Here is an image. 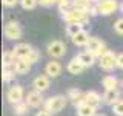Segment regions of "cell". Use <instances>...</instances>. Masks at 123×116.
<instances>
[{
  "mask_svg": "<svg viewBox=\"0 0 123 116\" xmlns=\"http://www.w3.org/2000/svg\"><path fill=\"white\" fill-rule=\"evenodd\" d=\"M68 104V98L63 94H57V96H52V98L46 99L43 107L46 111H49V113H59V111H62L65 107H66Z\"/></svg>",
  "mask_w": 123,
  "mask_h": 116,
  "instance_id": "6da1fadb",
  "label": "cell"
},
{
  "mask_svg": "<svg viewBox=\"0 0 123 116\" xmlns=\"http://www.w3.org/2000/svg\"><path fill=\"white\" fill-rule=\"evenodd\" d=\"M63 20L66 23H80V25H85V23L89 22V14L86 11H80V9H75L72 6V9L69 11L68 14L63 15Z\"/></svg>",
  "mask_w": 123,
  "mask_h": 116,
  "instance_id": "7a4b0ae2",
  "label": "cell"
},
{
  "mask_svg": "<svg viewBox=\"0 0 123 116\" xmlns=\"http://www.w3.org/2000/svg\"><path fill=\"white\" fill-rule=\"evenodd\" d=\"M86 51H89L91 54H94L95 57H102L108 50H106L105 42H103L102 39L89 37V40H88V44H86Z\"/></svg>",
  "mask_w": 123,
  "mask_h": 116,
  "instance_id": "3957f363",
  "label": "cell"
},
{
  "mask_svg": "<svg viewBox=\"0 0 123 116\" xmlns=\"http://www.w3.org/2000/svg\"><path fill=\"white\" fill-rule=\"evenodd\" d=\"M3 34H5V37L9 39V40H17V39H20L22 34H23L20 23L18 22H8V23H5V26H3Z\"/></svg>",
  "mask_w": 123,
  "mask_h": 116,
  "instance_id": "277c9868",
  "label": "cell"
},
{
  "mask_svg": "<svg viewBox=\"0 0 123 116\" xmlns=\"http://www.w3.org/2000/svg\"><path fill=\"white\" fill-rule=\"evenodd\" d=\"M98 64H100V68L102 70L111 71V70H114L117 67V54L114 51H109V50H108V51L98 59Z\"/></svg>",
  "mask_w": 123,
  "mask_h": 116,
  "instance_id": "5b68a950",
  "label": "cell"
},
{
  "mask_svg": "<svg viewBox=\"0 0 123 116\" xmlns=\"http://www.w3.org/2000/svg\"><path fill=\"white\" fill-rule=\"evenodd\" d=\"M46 53H48L51 57H62V56H65V53H66V45H65L62 40H52V42L48 44V46H46Z\"/></svg>",
  "mask_w": 123,
  "mask_h": 116,
  "instance_id": "8992f818",
  "label": "cell"
},
{
  "mask_svg": "<svg viewBox=\"0 0 123 116\" xmlns=\"http://www.w3.org/2000/svg\"><path fill=\"white\" fill-rule=\"evenodd\" d=\"M118 8V2L117 0H102L97 3V11L102 15H109L117 11Z\"/></svg>",
  "mask_w": 123,
  "mask_h": 116,
  "instance_id": "52a82bcc",
  "label": "cell"
},
{
  "mask_svg": "<svg viewBox=\"0 0 123 116\" xmlns=\"http://www.w3.org/2000/svg\"><path fill=\"white\" fill-rule=\"evenodd\" d=\"M23 96H25V91H23V87H20V85H12L6 93V98L12 105L23 102Z\"/></svg>",
  "mask_w": 123,
  "mask_h": 116,
  "instance_id": "ba28073f",
  "label": "cell"
},
{
  "mask_svg": "<svg viewBox=\"0 0 123 116\" xmlns=\"http://www.w3.org/2000/svg\"><path fill=\"white\" fill-rule=\"evenodd\" d=\"M49 85H51V77H48L46 74H38L36 79L32 80V87L34 90L38 91V93H43L49 88Z\"/></svg>",
  "mask_w": 123,
  "mask_h": 116,
  "instance_id": "9c48e42d",
  "label": "cell"
},
{
  "mask_svg": "<svg viewBox=\"0 0 123 116\" xmlns=\"http://www.w3.org/2000/svg\"><path fill=\"white\" fill-rule=\"evenodd\" d=\"M62 64L59 60H55V59H52V60H49L48 64L45 65V74L48 76V77H57L62 73Z\"/></svg>",
  "mask_w": 123,
  "mask_h": 116,
  "instance_id": "30bf717a",
  "label": "cell"
},
{
  "mask_svg": "<svg viewBox=\"0 0 123 116\" xmlns=\"http://www.w3.org/2000/svg\"><path fill=\"white\" fill-rule=\"evenodd\" d=\"M32 50H34V48H32L29 44H18V45H14L12 53H14L15 59H26Z\"/></svg>",
  "mask_w": 123,
  "mask_h": 116,
  "instance_id": "8fae6325",
  "label": "cell"
},
{
  "mask_svg": "<svg viewBox=\"0 0 123 116\" xmlns=\"http://www.w3.org/2000/svg\"><path fill=\"white\" fill-rule=\"evenodd\" d=\"M25 102L28 104L29 107H40L42 104H45V101H43V96H42V93L32 90V91H29L28 94H26Z\"/></svg>",
  "mask_w": 123,
  "mask_h": 116,
  "instance_id": "7c38bea8",
  "label": "cell"
},
{
  "mask_svg": "<svg viewBox=\"0 0 123 116\" xmlns=\"http://www.w3.org/2000/svg\"><path fill=\"white\" fill-rule=\"evenodd\" d=\"M85 104H88L92 108H97L102 105V96L97 91H86L85 93Z\"/></svg>",
  "mask_w": 123,
  "mask_h": 116,
  "instance_id": "4fadbf2b",
  "label": "cell"
},
{
  "mask_svg": "<svg viewBox=\"0 0 123 116\" xmlns=\"http://www.w3.org/2000/svg\"><path fill=\"white\" fill-rule=\"evenodd\" d=\"M68 98L71 99V102L75 107H79L80 104H85V93L82 90H79V88H75V87L68 90Z\"/></svg>",
  "mask_w": 123,
  "mask_h": 116,
  "instance_id": "5bb4252c",
  "label": "cell"
},
{
  "mask_svg": "<svg viewBox=\"0 0 123 116\" xmlns=\"http://www.w3.org/2000/svg\"><path fill=\"white\" fill-rule=\"evenodd\" d=\"M66 70L71 73V74H82L83 70H85V67H83V64H82L79 59H77V57H74V59H71V60L68 62Z\"/></svg>",
  "mask_w": 123,
  "mask_h": 116,
  "instance_id": "9a60e30c",
  "label": "cell"
},
{
  "mask_svg": "<svg viewBox=\"0 0 123 116\" xmlns=\"http://www.w3.org/2000/svg\"><path fill=\"white\" fill-rule=\"evenodd\" d=\"M75 57L83 64L85 68H86V67H92V65H94V62H95V56H94V54H91L89 51H82V53L77 54Z\"/></svg>",
  "mask_w": 123,
  "mask_h": 116,
  "instance_id": "2e32d148",
  "label": "cell"
},
{
  "mask_svg": "<svg viewBox=\"0 0 123 116\" xmlns=\"http://www.w3.org/2000/svg\"><path fill=\"white\" fill-rule=\"evenodd\" d=\"M14 70L17 74H26L31 70V64L26 59H17L14 62Z\"/></svg>",
  "mask_w": 123,
  "mask_h": 116,
  "instance_id": "e0dca14e",
  "label": "cell"
},
{
  "mask_svg": "<svg viewBox=\"0 0 123 116\" xmlns=\"http://www.w3.org/2000/svg\"><path fill=\"white\" fill-rule=\"evenodd\" d=\"M103 101L109 105H114L117 101H120V91L118 90H106L103 94Z\"/></svg>",
  "mask_w": 123,
  "mask_h": 116,
  "instance_id": "ac0fdd59",
  "label": "cell"
},
{
  "mask_svg": "<svg viewBox=\"0 0 123 116\" xmlns=\"http://www.w3.org/2000/svg\"><path fill=\"white\" fill-rule=\"evenodd\" d=\"M102 84H103V87H105V90H117L118 79L112 74H108L102 79Z\"/></svg>",
  "mask_w": 123,
  "mask_h": 116,
  "instance_id": "d6986e66",
  "label": "cell"
},
{
  "mask_svg": "<svg viewBox=\"0 0 123 116\" xmlns=\"http://www.w3.org/2000/svg\"><path fill=\"white\" fill-rule=\"evenodd\" d=\"M72 39V44L77 45V46H86L88 44V40H89V34H88V31H80L79 34H75L74 37H71Z\"/></svg>",
  "mask_w": 123,
  "mask_h": 116,
  "instance_id": "ffe728a7",
  "label": "cell"
},
{
  "mask_svg": "<svg viewBox=\"0 0 123 116\" xmlns=\"http://www.w3.org/2000/svg\"><path fill=\"white\" fill-rule=\"evenodd\" d=\"M95 108L89 107L88 104H80L77 107V116H95Z\"/></svg>",
  "mask_w": 123,
  "mask_h": 116,
  "instance_id": "44dd1931",
  "label": "cell"
},
{
  "mask_svg": "<svg viewBox=\"0 0 123 116\" xmlns=\"http://www.w3.org/2000/svg\"><path fill=\"white\" fill-rule=\"evenodd\" d=\"M17 60L15 59V56H14V53L12 51H3L2 54V64H3V67H11V65H14V62Z\"/></svg>",
  "mask_w": 123,
  "mask_h": 116,
  "instance_id": "7402d4cb",
  "label": "cell"
},
{
  "mask_svg": "<svg viewBox=\"0 0 123 116\" xmlns=\"http://www.w3.org/2000/svg\"><path fill=\"white\" fill-rule=\"evenodd\" d=\"M92 5V0H72V6L75 9H80V11H86L88 13V8Z\"/></svg>",
  "mask_w": 123,
  "mask_h": 116,
  "instance_id": "603a6c76",
  "label": "cell"
},
{
  "mask_svg": "<svg viewBox=\"0 0 123 116\" xmlns=\"http://www.w3.org/2000/svg\"><path fill=\"white\" fill-rule=\"evenodd\" d=\"M80 31H83V25H80V23H68V26H66V33H68V36H71V37H74L75 34H79Z\"/></svg>",
  "mask_w": 123,
  "mask_h": 116,
  "instance_id": "cb8c5ba5",
  "label": "cell"
},
{
  "mask_svg": "<svg viewBox=\"0 0 123 116\" xmlns=\"http://www.w3.org/2000/svg\"><path fill=\"white\" fill-rule=\"evenodd\" d=\"M28 110H29V105H28L26 102L15 104V105H14V108H12L14 115H17V116H23V115H26V113H28Z\"/></svg>",
  "mask_w": 123,
  "mask_h": 116,
  "instance_id": "d4e9b609",
  "label": "cell"
},
{
  "mask_svg": "<svg viewBox=\"0 0 123 116\" xmlns=\"http://www.w3.org/2000/svg\"><path fill=\"white\" fill-rule=\"evenodd\" d=\"M38 0H20V5L23 9H34L37 6Z\"/></svg>",
  "mask_w": 123,
  "mask_h": 116,
  "instance_id": "484cf974",
  "label": "cell"
},
{
  "mask_svg": "<svg viewBox=\"0 0 123 116\" xmlns=\"http://www.w3.org/2000/svg\"><path fill=\"white\" fill-rule=\"evenodd\" d=\"M112 111H114V115H117V116H123V99L117 101V102L114 104Z\"/></svg>",
  "mask_w": 123,
  "mask_h": 116,
  "instance_id": "4316f807",
  "label": "cell"
},
{
  "mask_svg": "<svg viewBox=\"0 0 123 116\" xmlns=\"http://www.w3.org/2000/svg\"><path fill=\"white\" fill-rule=\"evenodd\" d=\"M38 59H40V53H38L36 48H34L32 51L29 53V56H28V57H26V60H28L31 65H32V64H36V62H37Z\"/></svg>",
  "mask_w": 123,
  "mask_h": 116,
  "instance_id": "83f0119b",
  "label": "cell"
},
{
  "mask_svg": "<svg viewBox=\"0 0 123 116\" xmlns=\"http://www.w3.org/2000/svg\"><path fill=\"white\" fill-rule=\"evenodd\" d=\"M114 31L117 34H123V17L117 19V22L114 23Z\"/></svg>",
  "mask_w": 123,
  "mask_h": 116,
  "instance_id": "f1b7e54d",
  "label": "cell"
},
{
  "mask_svg": "<svg viewBox=\"0 0 123 116\" xmlns=\"http://www.w3.org/2000/svg\"><path fill=\"white\" fill-rule=\"evenodd\" d=\"M54 3H57V0H38V5H42V6H52Z\"/></svg>",
  "mask_w": 123,
  "mask_h": 116,
  "instance_id": "f546056e",
  "label": "cell"
},
{
  "mask_svg": "<svg viewBox=\"0 0 123 116\" xmlns=\"http://www.w3.org/2000/svg\"><path fill=\"white\" fill-rule=\"evenodd\" d=\"M2 3L5 6H8V8H11V6H15L18 3V0H2Z\"/></svg>",
  "mask_w": 123,
  "mask_h": 116,
  "instance_id": "4dcf8cb0",
  "label": "cell"
},
{
  "mask_svg": "<svg viewBox=\"0 0 123 116\" xmlns=\"http://www.w3.org/2000/svg\"><path fill=\"white\" fill-rule=\"evenodd\" d=\"M117 67L123 70V53L117 54Z\"/></svg>",
  "mask_w": 123,
  "mask_h": 116,
  "instance_id": "1f68e13d",
  "label": "cell"
},
{
  "mask_svg": "<svg viewBox=\"0 0 123 116\" xmlns=\"http://www.w3.org/2000/svg\"><path fill=\"white\" fill-rule=\"evenodd\" d=\"M36 116H51V113H49V111H46L45 108H43V110L37 111V113H36Z\"/></svg>",
  "mask_w": 123,
  "mask_h": 116,
  "instance_id": "d6a6232c",
  "label": "cell"
},
{
  "mask_svg": "<svg viewBox=\"0 0 123 116\" xmlns=\"http://www.w3.org/2000/svg\"><path fill=\"white\" fill-rule=\"evenodd\" d=\"M120 9H122V11H123V2H122V5H120Z\"/></svg>",
  "mask_w": 123,
  "mask_h": 116,
  "instance_id": "836d02e7",
  "label": "cell"
},
{
  "mask_svg": "<svg viewBox=\"0 0 123 116\" xmlns=\"http://www.w3.org/2000/svg\"><path fill=\"white\" fill-rule=\"evenodd\" d=\"M92 2H102V0H92Z\"/></svg>",
  "mask_w": 123,
  "mask_h": 116,
  "instance_id": "e575fe53",
  "label": "cell"
},
{
  "mask_svg": "<svg viewBox=\"0 0 123 116\" xmlns=\"http://www.w3.org/2000/svg\"><path fill=\"white\" fill-rule=\"evenodd\" d=\"M95 116H105V115H98V113H97V115H95Z\"/></svg>",
  "mask_w": 123,
  "mask_h": 116,
  "instance_id": "d590c367",
  "label": "cell"
},
{
  "mask_svg": "<svg viewBox=\"0 0 123 116\" xmlns=\"http://www.w3.org/2000/svg\"><path fill=\"white\" fill-rule=\"evenodd\" d=\"M122 85H123V80H122Z\"/></svg>",
  "mask_w": 123,
  "mask_h": 116,
  "instance_id": "8d00e7d4",
  "label": "cell"
}]
</instances>
